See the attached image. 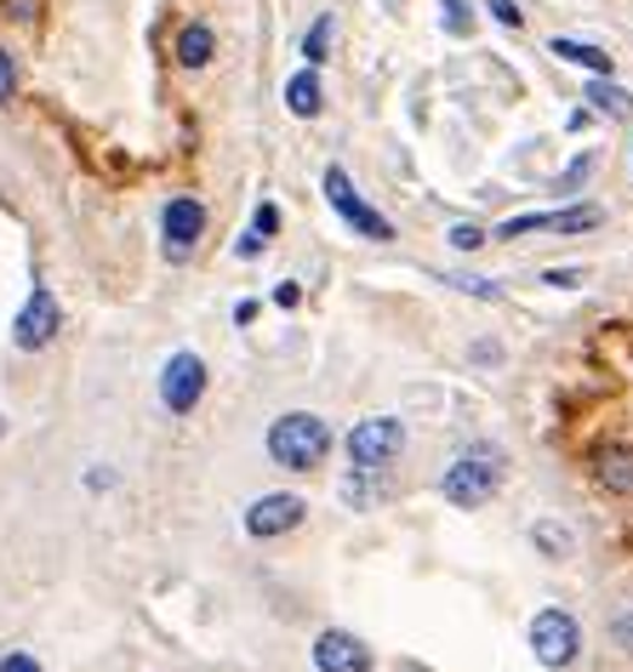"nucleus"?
<instances>
[{
	"instance_id": "nucleus-21",
	"label": "nucleus",
	"mask_w": 633,
	"mask_h": 672,
	"mask_svg": "<svg viewBox=\"0 0 633 672\" xmlns=\"http://www.w3.org/2000/svg\"><path fill=\"white\" fill-rule=\"evenodd\" d=\"M485 12L503 23V29H519L525 23V12H519V0H485Z\"/></svg>"
},
{
	"instance_id": "nucleus-3",
	"label": "nucleus",
	"mask_w": 633,
	"mask_h": 672,
	"mask_svg": "<svg viewBox=\"0 0 633 672\" xmlns=\"http://www.w3.org/2000/svg\"><path fill=\"white\" fill-rule=\"evenodd\" d=\"M530 650H537V661L554 666V672L577 666V655H582V621L571 610H559V604H548V610L530 616Z\"/></svg>"
},
{
	"instance_id": "nucleus-8",
	"label": "nucleus",
	"mask_w": 633,
	"mask_h": 672,
	"mask_svg": "<svg viewBox=\"0 0 633 672\" xmlns=\"http://www.w3.org/2000/svg\"><path fill=\"white\" fill-rule=\"evenodd\" d=\"M57 325H63L57 296H52L46 285H35V291H29V302L18 308V319H12V343H18L23 354H41L52 336H57Z\"/></svg>"
},
{
	"instance_id": "nucleus-33",
	"label": "nucleus",
	"mask_w": 633,
	"mask_h": 672,
	"mask_svg": "<svg viewBox=\"0 0 633 672\" xmlns=\"http://www.w3.org/2000/svg\"><path fill=\"white\" fill-rule=\"evenodd\" d=\"M0 433H7V416H0Z\"/></svg>"
},
{
	"instance_id": "nucleus-13",
	"label": "nucleus",
	"mask_w": 633,
	"mask_h": 672,
	"mask_svg": "<svg viewBox=\"0 0 633 672\" xmlns=\"http://www.w3.org/2000/svg\"><path fill=\"white\" fill-rule=\"evenodd\" d=\"M286 109H291L297 120H314V115L325 109V91H320V69H297V75L286 80Z\"/></svg>"
},
{
	"instance_id": "nucleus-19",
	"label": "nucleus",
	"mask_w": 633,
	"mask_h": 672,
	"mask_svg": "<svg viewBox=\"0 0 633 672\" xmlns=\"http://www.w3.org/2000/svg\"><path fill=\"white\" fill-rule=\"evenodd\" d=\"M446 285H451V291H469V296H480V302H503V291H496V280H469V274H446Z\"/></svg>"
},
{
	"instance_id": "nucleus-16",
	"label": "nucleus",
	"mask_w": 633,
	"mask_h": 672,
	"mask_svg": "<svg viewBox=\"0 0 633 672\" xmlns=\"http://www.w3.org/2000/svg\"><path fill=\"white\" fill-rule=\"evenodd\" d=\"M588 104H593V115H611V120H627V115H633V91L611 86L605 75H593V86H588Z\"/></svg>"
},
{
	"instance_id": "nucleus-31",
	"label": "nucleus",
	"mask_w": 633,
	"mask_h": 672,
	"mask_svg": "<svg viewBox=\"0 0 633 672\" xmlns=\"http://www.w3.org/2000/svg\"><path fill=\"white\" fill-rule=\"evenodd\" d=\"M257 319V302H235V325H251Z\"/></svg>"
},
{
	"instance_id": "nucleus-24",
	"label": "nucleus",
	"mask_w": 633,
	"mask_h": 672,
	"mask_svg": "<svg viewBox=\"0 0 633 672\" xmlns=\"http://www.w3.org/2000/svg\"><path fill=\"white\" fill-rule=\"evenodd\" d=\"M12 91H18V63H12L7 46H0V104H12Z\"/></svg>"
},
{
	"instance_id": "nucleus-20",
	"label": "nucleus",
	"mask_w": 633,
	"mask_h": 672,
	"mask_svg": "<svg viewBox=\"0 0 633 672\" xmlns=\"http://www.w3.org/2000/svg\"><path fill=\"white\" fill-rule=\"evenodd\" d=\"M251 234H262V240H275V234H280V206H269V199H262V206L251 212Z\"/></svg>"
},
{
	"instance_id": "nucleus-12",
	"label": "nucleus",
	"mask_w": 633,
	"mask_h": 672,
	"mask_svg": "<svg viewBox=\"0 0 633 672\" xmlns=\"http://www.w3.org/2000/svg\"><path fill=\"white\" fill-rule=\"evenodd\" d=\"M593 479L616 490V496H633V445H605L593 456Z\"/></svg>"
},
{
	"instance_id": "nucleus-7",
	"label": "nucleus",
	"mask_w": 633,
	"mask_h": 672,
	"mask_svg": "<svg viewBox=\"0 0 633 672\" xmlns=\"http://www.w3.org/2000/svg\"><path fill=\"white\" fill-rule=\"evenodd\" d=\"M200 399H206V359L200 354H172L160 371V405L172 416H189Z\"/></svg>"
},
{
	"instance_id": "nucleus-25",
	"label": "nucleus",
	"mask_w": 633,
	"mask_h": 672,
	"mask_svg": "<svg viewBox=\"0 0 633 672\" xmlns=\"http://www.w3.org/2000/svg\"><path fill=\"white\" fill-rule=\"evenodd\" d=\"M588 274H582V268H548V274H543V285H554V291H577Z\"/></svg>"
},
{
	"instance_id": "nucleus-17",
	"label": "nucleus",
	"mask_w": 633,
	"mask_h": 672,
	"mask_svg": "<svg viewBox=\"0 0 633 672\" xmlns=\"http://www.w3.org/2000/svg\"><path fill=\"white\" fill-rule=\"evenodd\" d=\"M548 234H588V228H599V206H571V212H548V223H543Z\"/></svg>"
},
{
	"instance_id": "nucleus-6",
	"label": "nucleus",
	"mask_w": 633,
	"mask_h": 672,
	"mask_svg": "<svg viewBox=\"0 0 633 672\" xmlns=\"http://www.w3.org/2000/svg\"><path fill=\"white\" fill-rule=\"evenodd\" d=\"M200 234H206V206H200L194 194H172V199H165V212H160L165 257H172V262H189L194 246H200Z\"/></svg>"
},
{
	"instance_id": "nucleus-10",
	"label": "nucleus",
	"mask_w": 633,
	"mask_h": 672,
	"mask_svg": "<svg viewBox=\"0 0 633 672\" xmlns=\"http://www.w3.org/2000/svg\"><path fill=\"white\" fill-rule=\"evenodd\" d=\"M372 644L365 638H354V632H343V627H325L320 638H314V666L320 672H372Z\"/></svg>"
},
{
	"instance_id": "nucleus-22",
	"label": "nucleus",
	"mask_w": 633,
	"mask_h": 672,
	"mask_svg": "<svg viewBox=\"0 0 633 672\" xmlns=\"http://www.w3.org/2000/svg\"><path fill=\"white\" fill-rule=\"evenodd\" d=\"M451 246H457V251H480V246H485V228L457 223V228H451Z\"/></svg>"
},
{
	"instance_id": "nucleus-29",
	"label": "nucleus",
	"mask_w": 633,
	"mask_h": 672,
	"mask_svg": "<svg viewBox=\"0 0 633 672\" xmlns=\"http://www.w3.org/2000/svg\"><path fill=\"white\" fill-rule=\"evenodd\" d=\"M262 246H269L262 234H240V240H235V257H262Z\"/></svg>"
},
{
	"instance_id": "nucleus-26",
	"label": "nucleus",
	"mask_w": 633,
	"mask_h": 672,
	"mask_svg": "<svg viewBox=\"0 0 633 672\" xmlns=\"http://www.w3.org/2000/svg\"><path fill=\"white\" fill-rule=\"evenodd\" d=\"M611 638H616V644H622V650L633 655V604H627V610H622V616L611 621Z\"/></svg>"
},
{
	"instance_id": "nucleus-1",
	"label": "nucleus",
	"mask_w": 633,
	"mask_h": 672,
	"mask_svg": "<svg viewBox=\"0 0 633 672\" xmlns=\"http://www.w3.org/2000/svg\"><path fill=\"white\" fill-rule=\"evenodd\" d=\"M503 479H508V456L496 451V445H469V451L446 467L440 496L451 501V508L474 513V508H485V501L503 490Z\"/></svg>"
},
{
	"instance_id": "nucleus-14",
	"label": "nucleus",
	"mask_w": 633,
	"mask_h": 672,
	"mask_svg": "<svg viewBox=\"0 0 633 672\" xmlns=\"http://www.w3.org/2000/svg\"><path fill=\"white\" fill-rule=\"evenodd\" d=\"M212 57H217L212 23H183V35H178V63H183V69H206Z\"/></svg>"
},
{
	"instance_id": "nucleus-15",
	"label": "nucleus",
	"mask_w": 633,
	"mask_h": 672,
	"mask_svg": "<svg viewBox=\"0 0 633 672\" xmlns=\"http://www.w3.org/2000/svg\"><path fill=\"white\" fill-rule=\"evenodd\" d=\"M530 548H537L543 559H571L577 553V535L565 530V524H554V519H537V524H530Z\"/></svg>"
},
{
	"instance_id": "nucleus-30",
	"label": "nucleus",
	"mask_w": 633,
	"mask_h": 672,
	"mask_svg": "<svg viewBox=\"0 0 633 672\" xmlns=\"http://www.w3.org/2000/svg\"><path fill=\"white\" fill-rule=\"evenodd\" d=\"M0 672H41V666H35V661H29L23 650H12L7 661H0Z\"/></svg>"
},
{
	"instance_id": "nucleus-32",
	"label": "nucleus",
	"mask_w": 633,
	"mask_h": 672,
	"mask_svg": "<svg viewBox=\"0 0 633 672\" xmlns=\"http://www.w3.org/2000/svg\"><path fill=\"white\" fill-rule=\"evenodd\" d=\"M399 672H422V666H417V661H406V666H399Z\"/></svg>"
},
{
	"instance_id": "nucleus-18",
	"label": "nucleus",
	"mask_w": 633,
	"mask_h": 672,
	"mask_svg": "<svg viewBox=\"0 0 633 672\" xmlns=\"http://www.w3.org/2000/svg\"><path fill=\"white\" fill-rule=\"evenodd\" d=\"M325 52H331V12H320V18H314V29L303 35V57H309V69H320Z\"/></svg>"
},
{
	"instance_id": "nucleus-2",
	"label": "nucleus",
	"mask_w": 633,
	"mask_h": 672,
	"mask_svg": "<svg viewBox=\"0 0 633 672\" xmlns=\"http://www.w3.org/2000/svg\"><path fill=\"white\" fill-rule=\"evenodd\" d=\"M331 427L314 416V411H286L275 427H269V456L280 467H291V474H314V467L331 462Z\"/></svg>"
},
{
	"instance_id": "nucleus-4",
	"label": "nucleus",
	"mask_w": 633,
	"mask_h": 672,
	"mask_svg": "<svg viewBox=\"0 0 633 672\" xmlns=\"http://www.w3.org/2000/svg\"><path fill=\"white\" fill-rule=\"evenodd\" d=\"M320 188H325V199H331V212H337L354 234H365V240H377V246L394 240V223H388L377 206H365L360 188H354V177L343 172V165H325V183H320Z\"/></svg>"
},
{
	"instance_id": "nucleus-5",
	"label": "nucleus",
	"mask_w": 633,
	"mask_h": 672,
	"mask_svg": "<svg viewBox=\"0 0 633 672\" xmlns=\"http://www.w3.org/2000/svg\"><path fill=\"white\" fill-rule=\"evenodd\" d=\"M399 451H406V422L399 416H365L348 433V462L354 467H388Z\"/></svg>"
},
{
	"instance_id": "nucleus-11",
	"label": "nucleus",
	"mask_w": 633,
	"mask_h": 672,
	"mask_svg": "<svg viewBox=\"0 0 633 672\" xmlns=\"http://www.w3.org/2000/svg\"><path fill=\"white\" fill-rule=\"evenodd\" d=\"M548 52L559 57V63H577V69H588V75H616V57L605 52V46H593V41H571V35H554L548 41Z\"/></svg>"
},
{
	"instance_id": "nucleus-9",
	"label": "nucleus",
	"mask_w": 633,
	"mask_h": 672,
	"mask_svg": "<svg viewBox=\"0 0 633 672\" xmlns=\"http://www.w3.org/2000/svg\"><path fill=\"white\" fill-rule=\"evenodd\" d=\"M303 519H309V501L275 490V496H257L251 508H246V535H257V542H275V535L297 530Z\"/></svg>"
},
{
	"instance_id": "nucleus-23",
	"label": "nucleus",
	"mask_w": 633,
	"mask_h": 672,
	"mask_svg": "<svg viewBox=\"0 0 633 672\" xmlns=\"http://www.w3.org/2000/svg\"><path fill=\"white\" fill-rule=\"evenodd\" d=\"M446 29H451V35H469V29H474V12L462 7V0H446Z\"/></svg>"
},
{
	"instance_id": "nucleus-28",
	"label": "nucleus",
	"mask_w": 633,
	"mask_h": 672,
	"mask_svg": "<svg viewBox=\"0 0 633 672\" xmlns=\"http://www.w3.org/2000/svg\"><path fill=\"white\" fill-rule=\"evenodd\" d=\"M297 302H303V285H297V280H280V285H275V308H297Z\"/></svg>"
},
{
	"instance_id": "nucleus-27",
	"label": "nucleus",
	"mask_w": 633,
	"mask_h": 672,
	"mask_svg": "<svg viewBox=\"0 0 633 672\" xmlns=\"http://www.w3.org/2000/svg\"><path fill=\"white\" fill-rule=\"evenodd\" d=\"M588 172H593V160L582 154V160L571 165V172H565V177H559V194H571V188H582V177H588Z\"/></svg>"
}]
</instances>
